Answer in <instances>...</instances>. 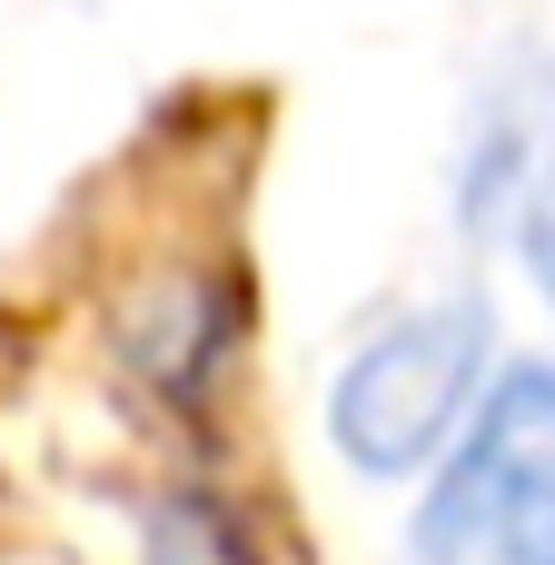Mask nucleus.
Masks as SVG:
<instances>
[{
    "label": "nucleus",
    "mask_w": 555,
    "mask_h": 565,
    "mask_svg": "<svg viewBox=\"0 0 555 565\" xmlns=\"http://www.w3.org/2000/svg\"><path fill=\"white\" fill-rule=\"evenodd\" d=\"M497 367H506V328H497L487 288L407 298L328 358L318 447L338 457V477H357L377 497H417L447 467V447L467 437V417L487 407Z\"/></svg>",
    "instance_id": "obj_1"
},
{
    "label": "nucleus",
    "mask_w": 555,
    "mask_h": 565,
    "mask_svg": "<svg viewBox=\"0 0 555 565\" xmlns=\"http://www.w3.org/2000/svg\"><path fill=\"white\" fill-rule=\"evenodd\" d=\"M555 536V348H506L447 467L407 497V565H506Z\"/></svg>",
    "instance_id": "obj_2"
},
{
    "label": "nucleus",
    "mask_w": 555,
    "mask_h": 565,
    "mask_svg": "<svg viewBox=\"0 0 555 565\" xmlns=\"http://www.w3.org/2000/svg\"><path fill=\"white\" fill-rule=\"evenodd\" d=\"M129 328V358H139V377L169 397V407H209L218 397V377H228V358L248 348V288H228V268H159L149 278V298L119 318Z\"/></svg>",
    "instance_id": "obj_3"
},
{
    "label": "nucleus",
    "mask_w": 555,
    "mask_h": 565,
    "mask_svg": "<svg viewBox=\"0 0 555 565\" xmlns=\"http://www.w3.org/2000/svg\"><path fill=\"white\" fill-rule=\"evenodd\" d=\"M555 119V70H497L467 109V139H457V169H447V199H457V228L467 238H506L526 179H536V149H546Z\"/></svg>",
    "instance_id": "obj_4"
},
{
    "label": "nucleus",
    "mask_w": 555,
    "mask_h": 565,
    "mask_svg": "<svg viewBox=\"0 0 555 565\" xmlns=\"http://www.w3.org/2000/svg\"><path fill=\"white\" fill-rule=\"evenodd\" d=\"M506 268L555 328V119H546V149H536V179H526V199L506 218Z\"/></svg>",
    "instance_id": "obj_5"
},
{
    "label": "nucleus",
    "mask_w": 555,
    "mask_h": 565,
    "mask_svg": "<svg viewBox=\"0 0 555 565\" xmlns=\"http://www.w3.org/2000/svg\"><path fill=\"white\" fill-rule=\"evenodd\" d=\"M506 565H555V536H546V546H526V556H506Z\"/></svg>",
    "instance_id": "obj_6"
}]
</instances>
